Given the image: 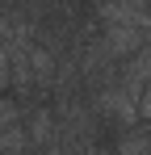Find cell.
Wrapping results in <instances>:
<instances>
[{"label": "cell", "mask_w": 151, "mask_h": 155, "mask_svg": "<svg viewBox=\"0 0 151 155\" xmlns=\"http://www.w3.org/2000/svg\"><path fill=\"white\" fill-rule=\"evenodd\" d=\"M113 155H151V130H139L130 126L118 138V147H113Z\"/></svg>", "instance_id": "obj_3"}, {"label": "cell", "mask_w": 151, "mask_h": 155, "mask_svg": "<svg viewBox=\"0 0 151 155\" xmlns=\"http://www.w3.org/2000/svg\"><path fill=\"white\" fill-rule=\"evenodd\" d=\"M97 109L105 117H113L118 126H134V122H139V97H134L126 84H105L97 92Z\"/></svg>", "instance_id": "obj_1"}, {"label": "cell", "mask_w": 151, "mask_h": 155, "mask_svg": "<svg viewBox=\"0 0 151 155\" xmlns=\"http://www.w3.org/2000/svg\"><path fill=\"white\" fill-rule=\"evenodd\" d=\"M25 138H29V147H55L59 143V122H55V113L50 109H38V113H29V122H25Z\"/></svg>", "instance_id": "obj_2"}]
</instances>
